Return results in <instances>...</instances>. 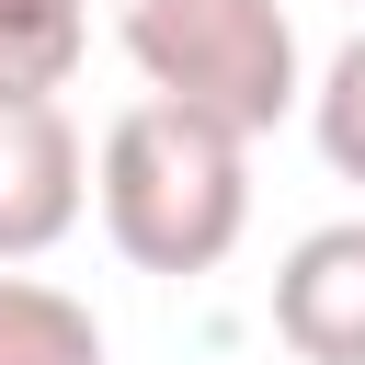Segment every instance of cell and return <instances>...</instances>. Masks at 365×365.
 <instances>
[{"label": "cell", "mask_w": 365, "mask_h": 365, "mask_svg": "<svg viewBox=\"0 0 365 365\" xmlns=\"http://www.w3.org/2000/svg\"><path fill=\"white\" fill-rule=\"evenodd\" d=\"M91 205L137 274H217L251 228V137L137 91L91 148Z\"/></svg>", "instance_id": "obj_1"}, {"label": "cell", "mask_w": 365, "mask_h": 365, "mask_svg": "<svg viewBox=\"0 0 365 365\" xmlns=\"http://www.w3.org/2000/svg\"><path fill=\"white\" fill-rule=\"evenodd\" d=\"M114 34H125V57L160 103H194L240 137H262L308 103L285 0H114Z\"/></svg>", "instance_id": "obj_2"}, {"label": "cell", "mask_w": 365, "mask_h": 365, "mask_svg": "<svg viewBox=\"0 0 365 365\" xmlns=\"http://www.w3.org/2000/svg\"><path fill=\"white\" fill-rule=\"evenodd\" d=\"M91 205V148L57 91L0 103V262H46Z\"/></svg>", "instance_id": "obj_3"}, {"label": "cell", "mask_w": 365, "mask_h": 365, "mask_svg": "<svg viewBox=\"0 0 365 365\" xmlns=\"http://www.w3.org/2000/svg\"><path fill=\"white\" fill-rule=\"evenodd\" d=\"M274 342L297 365H365V217H331L274 262Z\"/></svg>", "instance_id": "obj_4"}, {"label": "cell", "mask_w": 365, "mask_h": 365, "mask_svg": "<svg viewBox=\"0 0 365 365\" xmlns=\"http://www.w3.org/2000/svg\"><path fill=\"white\" fill-rule=\"evenodd\" d=\"M0 365H103V319H91V297H68V285L0 262Z\"/></svg>", "instance_id": "obj_5"}, {"label": "cell", "mask_w": 365, "mask_h": 365, "mask_svg": "<svg viewBox=\"0 0 365 365\" xmlns=\"http://www.w3.org/2000/svg\"><path fill=\"white\" fill-rule=\"evenodd\" d=\"M80 46H91V0H0V103L68 91Z\"/></svg>", "instance_id": "obj_6"}, {"label": "cell", "mask_w": 365, "mask_h": 365, "mask_svg": "<svg viewBox=\"0 0 365 365\" xmlns=\"http://www.w3.org/2000/svg\"><path fill=\"white\" fill-rule=\"evenodd\" d=\"M308 137H319V160H331L342 182H365V34L308 80Z\"/></svg>", "instance_id": "obj_7"}]
</instances>
